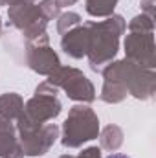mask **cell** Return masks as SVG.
<instances>
[{"mask_svg": "<svg viewBox=\"0 0 156 158\" xmlns=\"http://www.w3.org/2000/svg\"><path fill=\"white\" fill-rule=\"evenodd\" d=\"M107 158H129L127 155H121V153H116V155H110V156H107Z\"/></svg>", "mask_w": 156, "mask_h": 158, "instance_id": "obj_1", "label": "cell"}]
</instances>
